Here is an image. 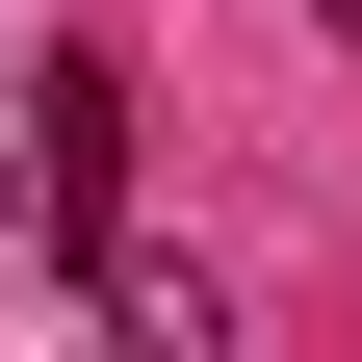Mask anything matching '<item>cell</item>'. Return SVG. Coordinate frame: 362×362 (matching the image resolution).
Returning a JSON list of instances; mask_svg holds the SVG:
<instances>
[{
  "mask_svg": "<svg viewBox=\"0 0 362 362\" xmlns=\"http://www.w3.org/2000/svg\"><path fill=\"white\" fill-rule=\"evenodd\" d=\"M26 207H52V259L129 233V104H104V52H52V104H26Z\"/></svg>",
  "mask_w": 362,
  "mask_h": 362,
  "instance_id": "obj_1",
  "label": "cell"
},
{
  "mask_svg": "<svg viewBox=\"0 0 362 362\" xmlns=\"http://www.w3.org/2000/svg\"><path fill=\"white\" fill-rule=\"evenodd\" d=\"M104 362H233V285H207V259H129V233H104Z\"/></svg>",
  "mask_w": 362,
  "mask_h": 362,
  "instance_id": "obj_2",
  "label": "cell"
}]
</instances>
